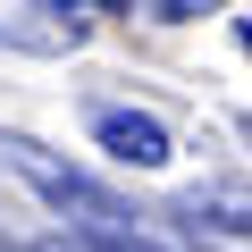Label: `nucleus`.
I'll return each instance as SVG.
<instances>
[{"label":"nucleus","instance_id":"f257e3e1","mask_svg":"<svg viewBox=\"0 0 252 252\" xmlns=\"http://www.w3.org/2000/svg\"><path fill=\"white\" fill-rule=\"evenodd\" d=\"M0 160H9V168H17V177H26V185L67 219V227H109V219H126V202H118V193H101V185H93V177H76L67 160H51L34 135H0Z\"/></svg>","mask_w":252,"mask_h":252},{"label":"nucleus","instance_id":"f03ea898","mask_svg":"<svg viewBox=\"0 0 252 252\" xmlns=\"http://www.w3.org/2000/svg\"><path fill=\"white\" fill-rule=\"evenodd\" d=\"M93 143L118 160V168H168L177 143H168V126L152 109H93Z\"/></svg>","mask_w":252,"mask_h":252},{"label":"nucleus","instance_id":"7ed1b4c3","mask_svg":"<svg viewBox=\"0 0 252 252\" xmlns=\"http://www.w3.org/2000/svg\"><path fill=\"white\" fill-rule=\"evenodd\" d=\"M26 252H160L135 219H109V227H59V235H42V244H26Z\"/></svg>","mask_w":252,"mask_h":252},{"label":"nucleus","instance_id":"20e7f679","mask_svg":"<svg viewBox=\"0 0 252 252\" xmlns=\"http://www.w3.org/2000/svg\"><path fill=\"white\" fill-rule=\"evenodd\" d=\"M168 219L193 227V235H202V227H210V235H252V202H244V193H185Z\"/></svg>","mask_w":252,"mask_h":252},{"label":"nucleus","instance_id":"39448f33","mask_svg":"<svg viewBox=\"0 0 252 252\" xmlns=\"http://www.w3.org/2000/svg\"><path fill=\"white\" fill-rule=\"evenodd\" d=\"M235 42H244V51H252V17H235Z\"/></svg>","mask_w":252,"mask_h":252},{"label":"nucleus","instance_id":"423d86ee","mask_svg":"<svg viewBox=\"0 0 252 252\" xmlns=\"http://www.w3.org/2000/svg\"><path fill=\"white\" fill-rule=\"evenodd\" d=\"M42 9H59V17H76V0H42Z\"/></svg>","mask_w":252,"mask_h":252},{"label":"nucleus","instance_id":"0eeeda50","mask_svg":"<svg viewBox=\"0 0 252 252\" xmlns=\"http://www.w3.org/2000/svg\"><path fill=\"white\" fill-rule=\"evenodd\" d=\"M235 135H244V143H252V118H235Z\"/></svg>","mask_w":252,"mask_h":252},{"label":"nucleus","instance_id":"6e6552de","mask_svg":"<svg viewBox=\"0 0 252 252\" xmlns=\"http://www.w3.org/2000/svg\"><path fill=\"white\" fill-rule=\"evenodd\" d=\"M0 252H26V244H9V235H0Z\"/></svg>","mask_w":252,"mask_h":252}]
</instances>
